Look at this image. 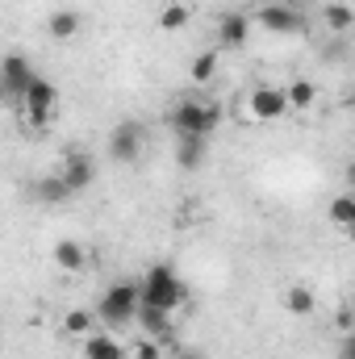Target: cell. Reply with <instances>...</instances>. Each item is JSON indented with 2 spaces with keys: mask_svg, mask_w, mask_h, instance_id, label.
<instances>
[{
  "mask_svg": "<svg viewBox=\"0 0 355 359\" xmlns=\"http://www.w3.org/2000/svg\"><path fill=\"white\" fill-rule=\"evenodd\" d=\"M176 359H205V351H196V347H184Z\"/></svg>",
  "mask_w": 355,
  "mask_h": 359,
  "instance_id": "27",
  "label": "cell"
},
{
  "mask_svg": "<svg viewBox=\"0 0 355 359\" xmlns=\"http://www.w3.org/2000/svg\"><path fill=\"white\" fill-rule=\"evenodd\" d=\"M247 109H251L255 121H280L284 113H293L288 100H284V88H276V84H260V88H251Z\"/></svg>",
  "mask_w": 355,
  "mask_h": 359,
  "instance_id": "7",
  "label": "cell"
},
{
  "mask_svg": "<svg viewBox=\"0 0 355 359\" xmlns=\"http://www.w3.org/2000/svg\"><path fill=\"white\" fill-rule=\"evenodd\" d=\"M284 100H288V109H309V104L318 100V88H314L309 80H293V84L284 88Z\"/></svg>",
  "mask_w": 355,
  "mask_h": 359,
  "instance_id": "19",
  "label": "cell"
},
{
  "mask_svg": "<svg viewBox=\"0 0 355 359\" xmlns=\"http://www.w3.org/2000/svg\"><path fill=\"white\" fill-rule=\"evenodd\" d=\"M134 322L142 326V334L147 339H163L168 334V326H172V313H163V309H151V305H138V313H134Z\"/></svg>",
  "mask_w": 355,
  "mask_h": 359,
  "instance_id": "13",
  "label": "cell"
},
{
  "mask_svg": "<svg viewBox=\"0 0 355 359\" xmlns=\"http://www.w3.org/2000/svg\"><path fill=\"white\" fill-rule=\"evenodd\" d=\"M138 359H159V343H155V339H147V343L138 347Z\"/></svg>",
  "mask_w": 355,
  "mask_h": 359,
  "instance_id": "24",
  "label": "cell"
},
{
  "mask_svg": "<svg viewBox=\"0 0 355 359\" xmlns=\"http://www.w3.org/2000/svg\"><path fill=\"white\" fill-rule=\"evenodd\" d=\"M339 359H355V339L351 334H343V343H339Z\"/></svg>",
  "mask_w": 355,
  "mask_h": 359,
  "instance_id": "25",
  "label": "cell"
},
{
  "mask_svg": "<svg viewBox=\"0 0 355 359\" xmlns=\"http://www.w3.org/2000/svg\"><path fill=\"white\" fill-rule=\"evenodd\" d=\"M330 222H335V226H343V230H351V226H355V196H351V192H343V196H335V201H330Z\"/></svg>",
  "mask_w": 355,
  "mask_h": 359,
  "instance_id": "21",
  "label": "cell"
},
{
  "mask_svg": "<svg viewBox=\"0 0 355 359\" xmlns=\"http://www.w3.org/2000/svg\"><path fill=\"white\" fill-rule=\"evenodd\" d=\"M34 196H38L42 205H63V201H72L67 184H63L59 176H42V180H34Z\"/></svg>",
  "mask_w": 355,
  "mask_h": 359,
  "instance_id": "15",
  "label": "cell"
},
{
  "mask_svg": "<svg viewBox=\"0 0 355 359\" xmlns=\"http://www.w3.org/2000/svg\"><path fill=\"white\" fill-rule=\"evenodd\" d=\"M188 17H192V8H188L184 0H172V4L159 13V25H163L168 34H176V29H184V25H188Z\"/></svg>",
  "mask_w": 355,
  "mask_h": 359,
  "instance_id": "20",
  "label": "cell"
},
{
  "mask_svg": "<svg viewBox=\"0 0 355 359\" xmlns=\"http://www.w3.org/2000/svg\"><path fill=\"white\" fill-rule=\"evenodd\" d=\"M205 142H209V138H180L176 163L184 168V172H196V168H201V159H205Z\"/></svg>",
  "mask_w": 355,
  "mask_h": 359,
  "instance_id": "16",
  "label": "cell"
},
{
  "mask_svg": "<svg viewBox=\"0 0 355 359\" xmlns=\"http://www.w3.org/2000/svg\"><path fill=\"white\" fill-rule=\"evenodd\" d=\"M247 34H251V21L243 13H222V21H217V46L222 50L247 46Z\"/></svg>",
  "mask_w": 355,
  "mask_h": 359,
  "instance_id": "10",
  "label": "cell"
},
{
  "mask_svg": "<svg viewBox=\"0 0 355 359\" xmlns=\"http://www.w3.org/2000/svg\"><path fill=\"white\" fill-rule=\"evenodd\" d=\"M63 330H67L72 339H88L92 330H96V313H92V309H67V313H63Z\"/></svg>",
  "mask_w": 355,
  "mask_h": 359,
  "instance_id": "18",
  "label": "cell"
},
{
  "mask_svg": "<svg viewBox=\"0 0 355 359\" xmlns=\"http://www.w3.org/2000/svg\"><path fill=\"white\" fill-rule=\"evenodd\" d=\"M138 305H142L138 284H134V280H117V284H109V288L100 292V301H96L92 313H96V322H105L109 330H126V326L134 322Z\"/></svg>",
  "mask_w": 355,
  "mask_h": 359,
  "instance_id": "2",
  "label": "cell"
},
{
  "mask_svg": "<svg viewBox=\"0 0 355 359\" xmlns=\"http://www.w3.org/2000/svg\"><path fill=\"white\" fill-rule=\"evenodd\" d=\"M314 305H318V301H314V292H309L305 284H293V288L284 292V309H288L293 318H309Z\"/></svg>",
  "mask_w": 355,
  "mask_h": 359,
  "instance_id": "17",
  "label": "cell"
},
{
  "mask_svg": "<svg viewBox=\"0 0 355 359\" xmlns=\"http://www.w3.org/2000/svg\"><path fill=\"white\" fill-rule=\"evenodd\" d=\"M138 297H142V305H151V309L176 313L180 305L188 301V288H184V280H180V271L172 268V264H151L147 276L138 280Z\"/></svg>",
  "mask_w": 355,
  "mask_h": 359,
  "instance_id": "1",
  "label": "cell"
},
{
  "mask_svg": "<svg viewBox=\"0 0 355 359\" xmlns=\"http://www.w3.org/2000/svg\"><path fill=\"white\" fill-rule=\"evenodd\" d=\"M326 25L335 29V34H347L355 25V13L351 4H343V0H335V4H326Z\"/></svg>",
  "mask_w": 355,
  "mask_h": 359,
  "instance_id": "22",
  "label": "cell"
},
{
  "mask_svg": "<svg viewBox=\"0 0 355 359\" xmlns=\"http://www.w3.org/2000/svg\"><path fill=\"white\" fill-rule=\"evenodd\" d=\"M84 359H126V347L109 330H92L84 339Z\"/></svg>",
  "mask_w": 355,
  "mask_h": 359,
  "instance_id": "12",
  "label": "cell"
},
{
  "mask_svg": "<svg viewBox=\"0 0 355 359\" xmlns=\"http://www.w3.org/2000/svg\"><path fill=\"white\" fill-rule=\"evenodd\" d=\"M213 76H217V50L196 55V59H192V80H196V84H209Z\"/></svg>",
  "mask_w": 355,
  "mask_h": 359,
  "instance_id": "23",
  "label": "cell"
},
{
  "mask_svg": "<svg viewBox=\"0 0 355 359\" xmlns=\"http://www.w3.org/2000/svg\"><path fill=\"white\" fill-rule=\"evenodd\" d=\"M339 330H343V334H351V309H347V305L339 309Z\"/></svg>",
  "mask_w": 355,
  "mask_h": 359,
  "instance_id": "26",
  "label": "cell"
},
{
  "mask_svg": "<svg viewBox=\"0 0 355 359\" xmlns=\"http://www.w3.org/2000/svg\"><path fill=\"white\" fill-rule=\"evenodd\" d=\"M51 259H55L59 271H84L88 268V247L76 243V238H59L55 251H51Z\"/></svg>",
  "mask_w": 355,
  "mask_h": 359,
  "instance_id": "11",
  "label": "cell"
},
{
  "mask_svg": "<svg viewBox=\"0 0 355 359\" xmlns=\"http://www.w3.org/2000/svg\"><path fill=\"white\" fill-rule=\"evenodd\" d=\"M59 180L67 184V192H72V196H76V192H84L92 180H96V163H92V155L72 151V155H67V163H63V172H59Z\"/></svg>",
  "mask_w": 355,
  "mask_h": 359,
  "instance_id": "9",
  "label": "cell"
},
{
  "mask_svg": "<svg viewBox=\"0 0 355 359\" xmlns=\"http://www.w3.org/2000/svg\"><path fill=\"white\" fill-rule=\"evenodd\" d=\"M142 147H147V130L138 121H121V126L109 130V155L117 163H134L142 155Z\"/></svg>",
  "mask_w": 355,
  "mask_h": 359,
  "instance_id": "5",
  "label": "cell"
},
{
  "mask_svg": "<svg viewBox=\"0 0 355 359\" xmlns=\"http://www.w3.org/2000/svg\"><path fill=\"white\" fill-rule=\"evenodd\" d=\"M168 121H172V130H176V138H209L217 126H222V104H213V100H180L176 109L168 113Z\"/></svg>",
  "mask_w": 355,
  "mask_h": 359,
  "instance_id": "3",
  "label": "cell"
},
{
  "mask_svg": "<svg viewBox=\"0 0 355 359\" xmlns=\"http://www.w3.org/2000/svg\"><path fill=\"white\" fill-rule=\"evenodd\" d=\"M17 104L25 109L29 126L46 130V126L59 117V88H55V80H46V76H34V80H29V88L21 92V100H17Z\"/></svg>",
  "mask_w": 355,
  "mask_h": 359,
  "instance_id": "4",
  "label": "cell"
},
{
  "mask_svg": "<svg viewBox=\"0 0 355 359\" xmlns=\"http://www.w3.org/2000/svg\"><path fill=\"white\" fill-rule=\"evenodd\" d=\"M46 29H51V38L67 42V38H76V34H80V13H76V8H55V13H51V21H46Z\"/></svg>",
  "mask_w": 355,
  "mask_h": 359,
  "instance_id": "14",
  "label": "cell"
},
{
  "mask_svg": "<svg viewBox=\"0 0 355 359\" xmlns=\"http://www.w3.org/2000/svg\"><path fill=\"white\" fill-rule=\"evenodd\" d=\"M0 100H4V96H0Z\"/></svg>",
  "mask_w": 355,
  "mask_h": 359,
  "instance_id": "28",
  "label": "cell"
},
{
  "mask_svg": "<svg viewBox=\"0 0 355 359\" xmlns=\"http://www.w3.org/2000/svg\"><path fill=\"white\" fill-rule=\"evenodd\" d=\"M255 21L264 25L267 34H301L305 29V13L297 4H264L255 13Z\"/></svg>",
  "mask_w": 355,
  "mask_h": 359,
  "instance_id": "8",
  "label": "cell"
},
{
  "mask_svg": "<svg viewBox=\"0 0 355 359\" xmlns=\"http://www.w3.org/2000/svg\"><path fill=\"white\" fill-rule=\"evenodd\" d=\"M34 76H38V72H34V63H29L25 55H4V59H0V96L21 100V92L29 88Z\"/></svg>",
  "mask_w": 355,
  "mask_h": 359,
  "instance_id": "6",
  "label": "cell"
}]
</instances>
